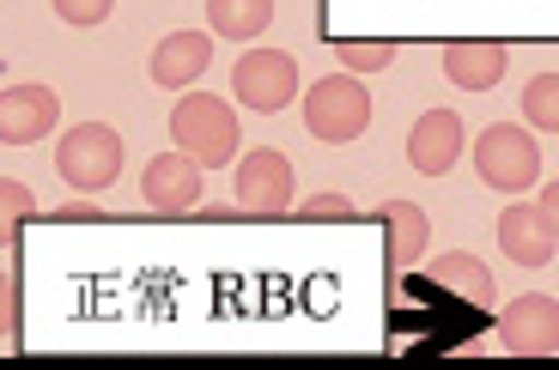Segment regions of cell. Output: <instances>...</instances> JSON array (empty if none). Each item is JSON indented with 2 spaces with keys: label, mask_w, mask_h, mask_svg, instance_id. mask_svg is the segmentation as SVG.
Masks as SVG:
<instances>
[{
  "label": "cell",
  "mask_w": 559,
  "mask_h": 370,
  "mask_svg": "<svg viewBox=\"0 0 559 370\" xmlns=\"http://www.w3.org/2000/svg\"><path fill=\"white\" fill-rule=\"evenodd\" d=\"M335 56H341V68H347V73H371V68L383 73V68L395 61V43H383V37H353V43H341Z\"/></svg>",
  "instance_id": "obj_19"
},
{
  "label": "cell",
  "mask_w": 559,
  "mask_h": 370,
  "mask_svg": "<svg viewBox=\"0 0 559 370\" xmlns=\"http://www.w3.org/2000/svg\"><path fill=\"white\" fill-rule=\"evenodd\" d=\"M170 146L182 158H195L201 170H219L238 158L243 146V128H238V110L213 92H189L177 97V110H170Z\"/></svg>",
  "instance_id": "obj_1"
},
{
  "label": "cell",
  "mask_w": 559,
  "mask_h": 370,
  "mask_svg": "<svg viewBox=\"0 0 559 370\" xmlns=\"http://www.w3.org/2000/svg\"><path fill=\"white\" fill-rule=\"evenodd\" d=\"M359 206L347 201V194H317V201H305L298 206V219H353Z\"/></svg>",
  "instance_id": "obj_21"
},
{
  "label": "cell",
  "mask_w": 559,
  "mask_h": 370,
  "mask_svg": "<svg viewBox=\"0 0 559 370\" xmlns=\"http://www.w3.org/2000/svg\"><path fill=\"white\" fill-rule=\"evenodd\" d=\"M499 243H504V255L518 261V267H547L559 237L547 231L542 206H523L518 201V206H504V213H499Z\"/></svg>",
  "instance_id": "obj_13"
},
{
  "label": "cell",
  "mask_w": 559,
  "mask_h": 370,
  "mask_svg": "<svg viewBox=\"0 0 559 370\" xmlns=\"http://www.w3.org/2000/svg\"><path fill=\"white\" fill-rule=\"evenodd\" d=\"M426 279H432L438 291H456L462 303H475V310H487L492 291H499V279H492L487 261H475L468 249H450V255L426 261Z\"/></svg>",
  "instance_id": "obj_14"
},
{
  "label": "cell",
  "mask_w": 559,
  "mask_h": 370,
  "mask_svg": "<svg viewBox=\"0 0 559 370\" xmlns=\"http://www.w3.org/2000/svg\"><path fill=\"white\" fill-rule=\"evenodd\" d=\"M110 7L116 0H56V13L68 19V25H104V19H110Z\"/></svg>",
  "instance_id": "obj_20"
},
{
  "label": "cell",
  "mask_w": 559,
  "mask_h": 370,
  "mask_svg": "<svg viewBox=\"0 0 559 370\" xmlns=\"http://www.w3.org/2000/svg\"><path fill=\"white\" fill-rule=\"evenodd\" d=\"M274 19V0H207V25L213 37H231V43H255Z\"/></svg>",
  "instance_id": "obj_16"
},
{
  "label": "cell",
  "mask_w": 559,
  "mask_h": 370,
  "mask_svg": "<svg viewBox=\"0 0 559 370\" xmlns=\"http://www.w3.org/2000/svg\"><path fill=\"white\" fill-rule=\"evenodd\" d=\"M462 146H468L462 116L456 110H426L414 122V134H407V165H414L419 177H444V170H456Z\"/></svg>",
  "instance_id": "obj_10"
},
{
  "label": "cell",
  "mask_w": 559,
  "mask_h": 370,
  "mask_svg": "<svg viewBox=\"0 0 559 370\" xmlns=\"http://www.w3.org/2000/svg\"><path fill=\"white\" fill-rule=\"evenodd\" d=\"M475 170L487 189L499 194H523L542 182V146H535V134L523 122H492L480 128L475 140Z\"/></svg>",
  "instance_id": "obj_3"
},
{
  "label": "cell",
  "mask_w": 559,
  "mask_h": 370,
  "mask_svg": "<svg viewBox=\"0 0 559 370\" xmlns=\"http://www.w3.org/2000/svg\"><path fill=\"white\" fill-rule=\"evenodd\" d=\"M504 68H511V56L499 43H450L444 49V80L456 92H492L504 80Z\"/></svg>",
  "instance_id": "obj_15"
},
{
  "label": "cell",
  "mask_w": 559,
  "mask_h": 370,
  "mask_svg": "<svg viewBox=\"0 0 559 370\" xmlns=\"http://www.w3.org/2000/svg\"><path fill=\"white\" fill-rule=\"evenodd\" d=\"M19 329V286H13V274H0V341Z\"/></svg>",
  "instance_id": "obj_22"
},
{
  "label": "cell",
  "mask_w": 559,
  "mask_h": 370,
  "mask_svg": "<svg viewBox=\"0 0 559 370\" xmlns=\"http://www.w3.org/2000/svg\"><path fill=\"white\" fill-rule=\"evenodd\" d=\"M535 206H542V219H547V231L559 237V177H554V182H547V189H542V201H535Z\"/></svg>",
  "instance_id": "obj_23"
},
{
  "label": "cell",
  "mask_w": 559,
  "mask_h": 370,
  "mask_svg": "<svg viewBox=\"0 0 559 370\" xmlns=\"http://www.w3.org/2000/svg\"><path fill=\"white\" fill-rule=\"evenodd\" d=\"M213 61V37L207 31H170L165 43L153 49V85L165 92H182V85H195Z\"/></svg>",
  "instance_id": "obj_11"
},
{
  "label": "cell",
  "mask_w": 559,
  "mask_h": 370,
  "mask_svg": "<svg viewBox=\"0 0 559 370\" xmlns=\"http://www.w3.org/2000/svg\"><path fill=\"white\" fill-rule=\"evenodd\" d=\"M499 346L518 358H554L559 353V298L523 291L518 303L499 310Z\"/></svg>",
  "instance_id": "obj_6"
},
{
  "label": "cell",
  "mask_w": 559,
  "mask_h": 370,
  "mask_svg": "<svg viewBox=\"0 0 559 370\" xmlns=\"http://www.w3.org/2000/svg\"><path fill=\"white\" fill-rule=\"evenodd\" d=\"M305 128L317 140H329V146H347V140H359L365 128H371V97H365V85L353 80V73H322L317 85L305 92Z\"/></svg>",
  "instance_id": "obj_4"
},
{
  "label": "cell",
  "mask_w": 559,
  "mask_h": 370,
  "mask_svg": "<svg viewBox=\"0 0 559 370\" xmlns=\"http://www.w3.org/2000/svg\"><path fill=\"white\" fill-rule=\"evenodd\" d=\"M523 122L535 134H559V73H535L523 85Z\"/></svg>",
  "instance_id": "obj_17"
},
{
  "label": "cell",
  "mask_w": 559,
  "mask_h": 370,
  "mask_svg": "<svg viewBox=\"0 0 559 370\" xmlns=\"http://www.w3.org/2000/svg\"><path fill=\"white\" fill-rule=\"evenodd\" d=\"M231 92H238L243 110L274 116L298 97V61L286 49H250V56L231 68Z\"/></svg>",
  "instance_id": "obj_5"
},
{
  "label": "cell",
  "mask_w": 559,
  "mask_h": 370,
  "mask_svg": "<svg viewBox=\"0 0 559 370\" xmlns=\"http://www.w3.org/2000/svg\"><path fill=\"white\" fill-rule=\"evenodd\" d=\"M122 134L110 122H73L56 146V177L68 182L73 194H104L116 177H122Z\"/></svg>",
  "instance_id": "obj_2"
},
{
  "label": "cell",
  "mask_w": 559,
  "mask_h": 370,
  "mask_svg": "<svg viewBox=\"0 0 559 370\" xmlns=\"http://www.w3.org/2000/svg\"><path fill=\"white\" fill-rule=\"evenodd\" d=\"M378 219H383V237H390V274H407L414 261H426V243H432V219H426V206L414 201H383L378 206Z\"/></svg>",
  "instance_id": "obj_12"
},
{
  "label": "cell",
  "mask_w": 559,
  "mask_h": 370,
  "mask_svg": "<svg viewBox=\"0 0 559 370\" xmlns=\"http://www.w3.org/2000/svg\"><path fill=\"white\" fill-rule=\"evenodd\" d=\"M238 206L255 213V219L293 213V165H286V152H274V146L243 152L238 158Z\"/></svg>",
  "instance_id": "obj_7"
},
{
  "label": "cell",
  "mask_w": 559,
  "mask_h": 370,
  "mask_svg": "<svg viewBox=\"0 0 559 370\" xmlns=\"http://www.w3.org/2000/svg\"><path fill=\"white\" fill-rule=\"evenodd\" d=\"M140 194L153 201V213H170V219H182V213H195L201 206V165L195 158H182V152H158V158H146V170H140Z\"/></svg>",
  "instance_id": "obj_9"
},
{
  "label": "cell",
  "mask_w": 559,
  "mask_h": 370,
  "mask_svg": "<svg viewBox=\"0 0 559 370\" xmlns=\"http://www.w3.org/2000/svg\"><path fill=\"white\" fill-rule=\"evenodd\" d=\"M61 122V97L49 85H7L0 92V146H37Z\"/></svg>",
  "instance_id": "obj_8"
},
{
  "label": "cell",
  "mask_w": 559,
  "mask_h": 370,
  "mask_svg": "<svg viewBox=\"0 0 559 370\" xmlns=\"http://www.w3.org/2000/svg\"><path fill=\"white\" fill-rule=\"evenodd\" d=\"M56 219H68V225H80V219H98V206H92V201H68V206L56 213Z\"/></svg>",
  "instance_id": "obj_24"
},
{
  "label": "cell",
  "mask_w": 559,
  "mask_h": 370,
  "mask_svg": "<svg viewBox=\"0 0 559 370\" xmlns=\"http://www.w3.org/2000/svg\"><path fill=\"white\" fill-rule=\"evenodd\" d=\"M37 213V201H31V189L19 177H0V249H13L19 231H25V219Z\"/></svg>",
  "instance_id": "obj_18"
}]
</instances>
